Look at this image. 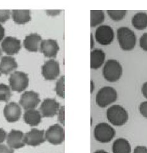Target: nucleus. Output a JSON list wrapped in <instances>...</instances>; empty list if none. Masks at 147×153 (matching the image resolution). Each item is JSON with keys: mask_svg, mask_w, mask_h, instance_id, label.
I'll use <instances>...</instances> for the list:
<instances>
[{"mask_svg": "<svg viewBox=\"0 0 147 153\" xmlns=\"http://www.w3.org/2000/svg\"><path fill=\"white\" fill-rule=\"evenodd\" d=\"M117 38L120 48L125 51H130L136 45L137 36L128 27H120L117 30Z\"/></svg>", "mask_w": 147, "mask_h": 153, "instance_id": "nucleus-1", "label": "nucleus"}, {"mask_svg": "<svg viewBox=\"0 0 147 153\" xmlns=\"http://www.w3.org/2000/svg\"><path fill=\"white\" fill-rule=\"evenodd\" d=\"M106 117L107 120L114 126H121L127 122L128 114L123 107L114 105L107 109Z\"/></svg>", "mask_w": 147, "mask_h": 153, "instance_id": "nucleus-2", "label": "nucleus"}, {"mask_svg": "<svg viewBox=\"0 0 147 153\" xmlns=\"http://www.w3.org/2000/svg\"><path fill=\"white\" fill-rule=\"evenodd\" d=\"M123 74V68L120 63L116 60H108L103 67V75L105 80L114 82L118 81Z\"/></svg>", "mask_w": 147, "mask_h": 153, "instance_id": "nucleus-3", "label": "nucleus"}, {"mask_svg": "<svg viewBox=\"0 0 147 153\" xmlns=\"http://www.w3.org/2000/svg\"><path fill=\"white\" fill-rule=\"evenodd\" d=\"M116 134L113 127L106 123H101L96 126L94 136L97 141L101 143H107L112 141Z\"/></svg>", "mask_w": 147, "mask_h": 153, "instance_id": "nucleus-4", "label": "nucleus"}, {"mask_svg": "<svg viewBox=\"0 0 147 153\" xmlns=\"http://www.w3.org/2000/svg\"><path fill=\"white\" fill-rule=\"evenodd\" d=\"M118 99L116 91L111 87L101 88L96 95V101L100 107L104 108L116 102Z\"/></svg>", "mask_w": 147, "mask_h": 153, "instance_id": "nucleus-5", "label": "nucleus"}, {"mask_svg": "<svg viewBox=\"0 0 147 153\" xmlns=\"http://www.w3.org/2000/svg\"><path fill=\"white\" fill-rule=\"evenodd\" d=\"M10 85L13 91L22 92L28 86L29 79L28 74L20 71L11 74L9 78Z\"/></svg>", "mask_w": 147, "mask_h": 153, "instance_id": "nucleus-6", "label": "nucleus"}, {"mask_svg": "<svg viewBox=\"0 0 147 153\" xmlns=\"http://www.w3.org/2000/svg\"><path fill=\"white\" fill-rule=\"evenodd\" d=\"M47 141L52 144H62L65 140V132L63 127L56 124L50 126L45 133Z\"/></svg>", "mask_w": 147, "mask_h": 153, "instance_id": "nucleus-7", "label": "nucleus"}, {"mask_svg": "<svg viewBox=\"0 0 147 153\" xmlns=\"http://www.w3.org/2000/svg\"><path fill=\"white\" fill-rule=\"evenodd\" d=\"M114 31L109 25H101L96 30V40L102 45L106 46L111 44L114 40Z\"/></svg>", "mask_w": 147, "mask_h": 153, "instance_id": "nucleus-8", "label": "nucleus"}, {"mask_svg": "<svg viewBox=\"0 0 147 153\" xmlns=\"http://www.w3.org/2000/svg\"><path fill=\"white\" fill-rule=\"evenodd\" d=\"M60 73L59 63L51 59L45 62L42 67V74L46 80H54L59 76Z\"/></svg>", "mask_w": 147, "mask_h": 153, "instance_id": "nucleus-9", "label": "nucleus"}, {"mask_svg": "<svg viewBox=\"0 0 147 153\" xmlns=\"http://www.w3.org/2000/svg\"><path fill=\"white\" fill-rule=\"evenodd\" d=\"M19 102L25 110L35 109L40 102V99L38 93L32 91H26L22 95Z\"/></svg>", "mask_w": 147, "mask_h": 153, "instance_id": "nucleus-10", "label": "nucleus"}, {"mask_svg": "<svg viewBox=\"0 0 147 153\" xmlns=\"http://www.w3.org/2000/svg\"><path fill=\"white\" fill-rule=\"evenodd\" d=\"M60 109V104L55 99H45L41 104L40 110L43 117H54Z\"/></svg>", "mask_w": 147, "mask_h": 153, "instance_id": "nucleus-11", "label": "nucleus"}, {"mask_svg": "<svg viewBox=\"0 0 147 153\" xmlns=\"http://www.w3.org/2000/svg\"><path fill=\"white\" fill-rule=\"evenodd\" d=\"M3 114L9 123H15L20 119L22 115L21 107L15 102H10L4 106Z\"/></svg>", "mask_w": 147, "mask_h": 153, "instance_id": "nucleus-12", "label": "nucleus"}, {"mask_svg": "<svg viewBox=\"0 0 147 153\" xmlns=\"http://www.w3.org/2000/svg\"><path fill=\"white\" fill-rule=\"evenodd\" d=\"M44 130L31 129L25 134V144L31 146H37L46 141Z\"/></svg>", "mask_w": 147, "mask_h": 153, "instance_id": "nucleus-13", "label": "nucleus"}, {"mask_svg": "<svg viewBox=\"0 0 147 153\" xmlns=\"http://www.w3.org/2000/svg\"><path fill=\"white\" fill-rule=\"evenodd\" d=\"M7 144L12 149H18L26 144L25 142V135L22 131L12 129L7 136Z\"/></svg>", "mask_w": 147, "mask_h": 153, "instance_id": "nucleus-14", "label": "nucleus"}, {"mask_svg": "<svg viewBox=\"0 0 147 153\" xmlns=\"http://www.w3.org/2000/svg\"><path fill=\"white\" fill-rule=\"evenodd\" d=\"M2 50L8 55L17 54L20 50L21 42L18 38L13 36H7L1 43Z\"/></svg>", "mask_w": 147, "mask_h": 153, "instance_id": "nucleus-15", "label": "nucleus"}, {"mask_svg": "<svg viewBox=\"0 0 147 153\" xmlns=\"http://www.w3.org/2000/svg\"><path fill=\"white\" fill-rule=\"evenodd\" d=\"M59 50L58 43L55 40L48 39L41 42L40 51L47 58H55Z\"/></svg>", "mask_w": 147, "mask_h": 153, "instance_id": "nucleus-16", "label": "nucleus"}, {"mask_svg": "<svg viewBox=\"0 0 147 153\" xmlns=\"http://www.w3.org/2000/svg\"><path fill=\"white\" fill-rule=\"evenodd\" d=\"M42 37L37 33H31L25 37L23 41L24 47L29 52H37L39 49Z\"/></svg>", "mask_w": 147, "mask_h": 153, "instance_id": "nucleus-17", "label": "nucleus"}, {"mask_svg": "<svg viewBox=\"0 0 147 153\" xmlns=\"http://www.w3.org/2000/svg\"><path fill=\"white\" fill-rule=\"evenodd\" d=\"M18 68V63L15 58L11 56H4L0 62V72L8 75Z\"/></svg>", "mask_w": 147, "mask_h": 153, "instance_id": "nucleus-18", "label": "nucleus"}, {"mask_svg": "<svg viewBox=\"0 0 147 153\" xmlns=\"http://www.w3.org/2000/svg\"><path fill=\"white\" fill-rule=\"evenodd\" d=\"M106 54L101 49H94L91 53V68L96 70L99 68L104 62Z\"/></svg>", "mask_w": 147, "mask_h": 153, "instance_id": "nucleus-19", "label": "nucleus"}, {"mask_svg": "<svg viewBox=\"0 0 147 153\" xmlns=\"http://www.w3.org/2000/svg\"><path fill=\"white\" fill-rule=\"evenodd\" d=\"M23 119L25 122L30 126H36L40 123L42 115L37 110H28L23 115Z\"/></svg>", "mask_w": 147, "mask_h": 153, "instance_id": "nucleus-20", "label": "nucleus"}, {"mask_svg": "<svg viewBox=\"0 0 147 153\" xmlns=\"http://www.w3.org/2000/svg\"><path fill=\"white\" fill-rule=\"evenodd\" d=\"M112 151L113 153H130V144L126 139L118 138L113 144Z\"/></svg>", "mask_w": 147, "mask_h": 153, "instance_id": "nucleus-21", "label": "nucleus"}, {"mask_svg": "<svg viewBox=\"0 0 147 153\" xmlns=\"http://www.w3.org/2000/svg\"><path fill=\"white\" fill-rule=\"evenodd\" d=\"M12 18L17 24H25L30 21V11L29 10H13Z\"/></svg>", "mask_w": 147, "mask_h": 153, "instance_id": "nucleus-22", "label": "nucleus"}, {"mask_svg": "<svg viewBox=\"0 0 147 153\" xmlns=\"http://www.w3.org/2000/svg\"><path fill=\"white\" fill-rule=\"evenodd\" d=\"M131 24L133 27L142 30L147 27V13L144 12H139L134 15L131 19Z\"/></svg>", "mask_w": 147, "mask_h": 153, "instance_id": "nucleus-23", "label": "nucleus"}, {"mask_svg": "<svg viewBox=\"0 0 147 153\" xmlns=\"http://www.w3.org/2000/svg\"><path fill=\"white\" fill-rule=\"evenodd\" d=\"M104 20V14L102 10L91 11V27H96Z\"/></svg>", "mask_w": 147, "mask_h": 153, "instance_id": "nucleus-24", "label": "nucleus"}, {"mask_svg": "<svg viewBox=\"0 0 147 153\" xmlns=\"http://www.w3.org/2000/svg\"><path fill=\"white\" fill-rule=\"evenodd\" d=\"M11 97L10 87L4 84H0V101L8 102Z\"/></svg>", "mask_w": 147, "mask_h": 153, "instance_id": "nucleus-25", "label": "nucleus"}, {"mask_svg": "<svg viewBox=\"0 0 147 153\" xmlns=\"http://www.w3.org/2000/svg\"><path fill=\"white\" fill-rule=\"evenodd\" d=\"M107 13L112 20L118 22L122 20L127 14L126 10H107Z\"/></svg>", "mask_w": 147, "mask_h": 153, "instance_id": "nucleus-26", "label": "nucleus"}, {"mask_svg": "<svg viewBox=\"0 0 147 153\" xmlns=\"http://www.w3.org/2000/svg\"><path fill=\"white\" fill-rule=\"evenodd\" d=\"M64 80V75H62L61 77L57 80L55 85V92L57 95L62 99H63L65 97Z\"/></svg>", "mask_w": 147, "mask_h": 153, "instance_id": "nucleus-27", "label": "nucleus"}, {"mask_svg": "<svg viewBox=\"0 0 147 153\" xmlns=\"http://www.w3.org/2000/svg\"><path fill=\"white\" fill-rule=\"evenodd\" d=\"M10 10H0V23H5L10 18Z\"/></svg>", "mask_w": 147, "mask_h": 153, "instance_id": "nucleus-28", "label": "nucleus"}, {"mask_svg": "<svg viewBox=\"0 0 147 153\" xmlns=\"http://www.w3.org/2000/svg\"><path fill=\"white\" fill-rule=\"evenodd\" d=\"M140 47L145 52H147V33H143L140 38Z\"/></svg>", "mask_w": 147, "mask_h": 153, "instance_id": "nucleus-29", "label": "nucleus"}, {"mask_svg": "<svg viewBox=\"0 0 147 153\" xmlns=\"http://www.w3.org/2000/svg\"><path fill=\"white\" fill-rule=\"evenodd\" d=\"M139 111L142 116L147 119V101L141 103L139 106Z\"/></svg>", "mask_w": 147, "mask_h": 153, "instance_id": "nucleus-30", "label": "nucleus"}, {"mask_svg": "<svg viewBox=\"0 0 147 153\" xmlns=\"http://www.w3.org/2000/svg\"><path fill=\"white\" fill-rule=\"evenodd\" d=\"M58 120L60 123L62 125H64L65 123V114H64V106H62L60 107V109L59 111L58 114Z\"/></svg>", "mask_w": 147, "mask_h": 153, "instance_id": "nucleus-31", "label": "nucleus"}, {"mask_svg": "<svg viewBox=\"0 0 147 153\" xmlns=\"http://www.w3.org/2000/svg\"><path fill=\"white\" fill-rule=\"evenodd\" d=\"M14 150L10 148L8 146L0 144V153H13Z\"/></svg>", "mask_w": 147, "mask_h": 153, "instance_id": "nucleus-32", "label": "nucleus"}, {"mask_svg": "<svg viewBox=\"0 0 147 153\" xmlns=\"http://www.w3.org/2000/svg\"><path fill=\"white\" fill-rule=\"evenodd\" d=\"M133 153H147V148L145 146H138L134 149Z\"/></svg>", "mask_w": 147, "mask_h": 153, "instance_id": "nucleus-33", "label": "nucleus"}, {"mask_svg": "<svg viewBox=\"0 0 147 153\" xmlns=\"http://www.w3.org/2000/svg\"><path fill=\"white\" fill-rule=\"evenodd\" d=\"M6 138H7L6 132L3 129L0 128V144L3 143Z\"/></svg>", "mask_w": 147, "mask_h": 153, "instance_id": "nucleus-34", "label": "nucleus"}, {"mask_svg": "<svg viewBox=\"0 0 147 153\" xmlns=\"http://www.w3.org/2000/svg\"><path fill=\"white\" fill-rule=\"evenodd\" d=\"M47 15H50V16H54L56 15H58L60 13L61 10H47Z\"/></svg>", "mask_w": 147, "mask_h": 153, "instance_id": "nucleus-35", "label": "nucleus"}, {"mask_svg": "<svg viewBox=\"0 0 147 153\" xmlns=\"http://www.w3.org/2000/svg\"><path fill=\"white\" fill-rule=\"evenodd\" d=\"M142 92L143 96L147 99V82H145L142 87Z\"/></svg>", "mask_w": 147, "mask_h": 153, "instance_id": "nucleus-36", "label": "nucleus"}, {"mask_svg": "<svg viewBox=\"0 0 147 153\" xmlns=\"http://www.w3.org/2000/svg\"><path fill=\"white\" fill-rule=\"evenodd\" d=\"M5 35V30L2 25L0 24V42H1Z\"/></svg>", "mask_w": 147, "mask_h": 153, "instance_id": "nucleus-37", "label": "nucleus"}, {"mask_svg": "<svg viewBox=\"0 0 147 153\" xmlns=\"http://www.w3.org/2000/svg\"><path fill=\"white\" fill-rule=\"evenodd\" d=\"M94 153H108V152L104 150H98L96 151H95Z\"/></svg>", "mask_w": 147, "mask_h": 153, "instance_id": "nucleus-38", "label": "nucleus"}, {"mask_svg": "<svg viewBox=\"0 0 147 153\" xmlns=\"http://www.w3.org/2000/svg\"><path fill=\"white\" fill-rule=\"evenodd\" d=\"M91 48H93V47H94V40H93V35L92 34H91Z\"/></svg>", "mask_w": 147, "mask_h": 153, "instance_id": "nucleus-39", "label": "nucleus"}, {"mask_svg": "<svg viewBox=\"0 0 147 153\" xmlns=\"http://www.w3.org/2000/svg\"><path fill=\"white\" fill-rule=\"evenodd\" d=\"M94 88V83H93V81H91V93L93 92Z\"/></svg>", "mask_w": 147, "mask_h": 153, "instance_id": "nucleus-40", "label": "nucleus"}, {"mask_svg": "<svg viewBox=\"0 0 147 153\" xmlns=\"http://www.w3.org/2000/svg\"><path fill=\"white\" fill-rule=\"evenodd\" d=\"M2 55V51L1 50V48H0V58H1V56Z\"/></svg>", "mask_w": 147, "mask_h": 153, "instance_id": "nucleus-41", "label": "nucleus"}, {"mask_svg": "<svg viewBox=\"0 0 147 153\" xmlns=\"http://www.w3.org/2000/svg\"><path fill=\"white\" fill-rule=\"evenodd\" d=\"M0 76H1V72H0Z\"/></svg>", "mask_w": 147, "mask_h": 153, "instance_id": "nucleus-42", "label": "nucleus"}]
</instances>
